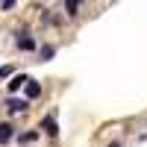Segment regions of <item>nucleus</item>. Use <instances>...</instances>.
<instances>
[{"label":"nucleus","mask_w":147,"mask_h":147,"mask_svg":"<svg viewBox=\"0 0 147 147\" xmlns=\"http://www.w3.org/2000/svg\"><path fill=\"white\" fill-rule=\"evenodd\" d=\"M24 91H27V100H32V97H38V94H41V85L30 80V82H27V88H24Z\"/></svg>","instance_id":"obj_6"},{"label":"nucleus","mask_w":147,"mask_h":147,"mask_svg":"<svg viewBox=\"0 0 147 147\" xmlns=\"http://www.w3.org/2000/svg\"><path fill=\"white\" fill-rule=\"evenodd\" d=\"M41 129H44V136H50V138H53L56 132H59V127H56V118H53V115H47V118L41 121Z\"/></svg>","instance_id":"obj_2"},{"label":"nucleus","mask_w":147,"mask_h":147,"mask_svg":"<svg viewBox=\"0 0 147 147\" xmlns=\"http://www.w3.org/2000/svg\"><path fill=\"white\" fill-rule=\"evenodd\" d=\"M50 56H53V47H41V62H47Z\"/></svg>","instance_id":"obj_8"},{"label":"nucleus","mask_w":147,"mask_h":147,"mask_svg":"<svg viewBox=\"0 0 147 147\" xmlns=\"http://www.w3.org/2000/svg\"><path fill=\"white\" fill-rule=\"evenodd\" d=\"M27 82H30V77H24V74H18V77H12V82H9V91L27 88Z\"/></svg>","instance_id":"obj_3"},{"label":"nucleus","mask_w":147,"mask_h":147,"mask_svg":"<svg viewBox=\"0 0 147 147\" xmlns=\"http://www.w3.org/2000/svg\"><path fill=\"white\" fill-rule=\"evenodd\" d=\"M12 136H15V129H12V124H0V144H9Z\"/></svg>","instance_id":"obj_4"},{"label":"nucleus","mask_w":147,"mask_h":147,"mask_svg":"<svg viewBox=\"0 0 147 147\" xmlns=\"http://www.w3.org/2000/svg\"><path fill=\"white\" fill-rule=\"evenodd\" d=\"M35 138H38V132H27V136H21L24 144H30V141H35Z\"/></svg>","instance_id":"obj_9"},{"label":"nucleus","mask_w":147,"mask_h":147,"mask_svg":"<svg viewBox=\"0 0 147 147\" xmlns=\"http://www.w3.org/2000/svg\"><path fill=\"white\" fill-rule=\"evenodd\" d=\"M77 6H80V0H68V3H65V12H68V15H77Z\"/></svg>","instance_id":"obj_7"},{"label":"nucleus","mask_w":147,"mask_h":147,"mask_svg":"<svg viewBox=\"0 0 147 147\" xmlns=\"http://www.w3.org/2000/svg\"><path fill=\"white\" fill-rule=\"evenodd\" d=\"M27 109H30V100H18V97H9V100H6V112H9V115L27 112Z\"/></svg>","instance_id":"obj_1"},{"label":"nucleus","mask_w":147,"mask_h":147,"mask_svg":"<svg viewBox=\"0 0 147 147\" xmlns=\"http://www.w3.org/2000/svg\"><path fill=\"white\" fill-rule=\"evenodd\" d=\"M0 6H3V9H12V6H15V0H0Z\"/></svg>","instance_id":"obj_10"},{"label":"nucleus","mask_w":147,"mask_h":147,"mask_svg":"<svg viewBox=\"0 0 147 147\" xmlns=\"http://www.w3.org/2000/svg\"><path fill=\"white\" fill-rule=\"evenodd\" d=\"M18 47H21V50H35V41L30 38L27 32H21V35H18Z\"/></svg>","instance_id":"obj_5"}]
</instances>
